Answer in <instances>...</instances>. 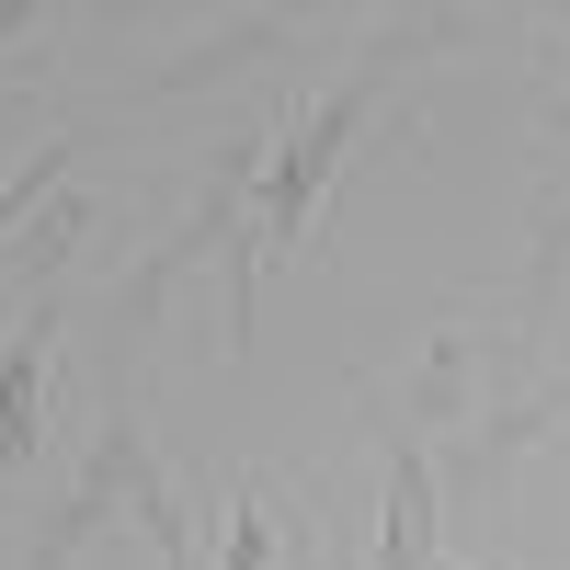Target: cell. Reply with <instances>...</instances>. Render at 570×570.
Masks as SVG:
<instances>
[{
  "mask_svg": "<svg viewBox=\"0 0 570 570\" xmlns=\"http://www.w3.org/2000/svg\"><path fill=\"white\" fill-rule=\"evenodd\" d=\"M285 46H297V23L285 12H240V23H217L206 46H183V58H160L149 80V104H171V91H206V80H240V69H263V58H285Z\"/></svg>",
  "mask_w": 570,
  "mask_h": 570,
  "instance_id": "obj_5",
  "label": "cell"
},
{
  "mask_svg": "<svg viewBox=\"0 0 570 570\" xmlns=\"http://www.w3.org/2000/svg\"><path fill=\"white\" fill-rule=\"evenodd\" d=\"M274 525H285L274 502H240V513H228V559H217V570H263V559H274Z\"/></svg>",
  "mask_w": 570,
  "mask_h": 570,
  "instance_id": "obj_10",
  "label": "cell"
},
{
  "mask_svg": "<svg viewBox=\"0 0 570 570\" xmlns=\"http://www.w3.org/2000/svg\"><path fill=\"white\" fill-rule=\"evenodd\" d=\"M23 104H35V69H23V80H0V126H12Z\"/></svg>",
  "mask_w": 570,
  "mask_h": 570,
  "instance_id": "obj_11",
  "label": "cell"
},
{
  "mask_svg": "<svg viewBox=\"0 0 570 570\" xmlns=\"http://www.w3.org/2000/svg\"><path fill=\"white\" fill-rule=\"evenodd\" d=\"M91 228H104V195H58V206H46V217H35L0 263H12V285H35V297H46V285H58V263L91 240Z\"/></svg>",
  "mask_w": 570,
  "mask_h": 570,
  "instance_id": "obj_8",
  "label": "cell"
},
{
  "mask_svg": "<svg viewBox=\"0 0 570 570\" xmlns=\"http://www.w3.org/2000/svg\"><path fill=\"white\" fill-rule=\"evenodd\" d=\"M46 12H35V0H0V35H35Z\"/></svg>",
  "mask_w": 570,
  "mask_h": 570,
  "instance_id": "obj_12",
  "label": "cell"
},
{
  "mask_svg": "<svg viewBox=\"0 0 570 570\" xmlns=\"http://www.w3.org/2000/svg\"><path fill=\"white\" fill-rule=\"evenodd\" d=\"M456 35H468V12H400L389 35L354 46L343 80H320L308 104L274 126V171H263V195H252V240H263V263H308V252H320V195H331V171H343L354 126L389 104V80H400L411 58H434V46H456Z\"/></svg>",
  "mask_w": 570,
  "mask_h": 570,
  "instance_id": "obj_1",
  "label": "cell"
},
{
  "mask_svg": "<svg viewBox=\"0 0 570 570\" xmlns=\"http://www.w3.org/2000/svg\"><path fill=\"white\" fill-rule=\"evenodd\" d=\"M548 137H559V149H570V104H559V115H548Z\"/></svg>",
  "mask_w": 570,
  "mask_h": 570,
  "instance_id": "obj_13",
  "label": "cell"
},
{
  "mask_svg": "<svg viewBox=\"0 0 570 570\" xmlns=\"http://www.w3.org/2000/svg\"><path fill=\"white\" fill-rule=\"evenodd\" d=\"M46 354H58V308H23V331H12V354H0V480L35 456V434H46Z\"/></svg>",
  "mask_w": 570,
  "mask_h": 570,
  "instance_id": "obj_6",
  "label": "cell"
},
{
  "mask_svg": "<svg viewBox=\"0 0 570 570\" xmlns=\"http://www.w3.org/2000/svg\"><path fill=\"white\" fill-rule=\"evenodd\" d=\"M570 434V376H502V389L468 411V434L445 445V491H480V502H513L525 456Z\"/></svg>",
  "mask_w": 570,
  "mask_h": 570,
  "instance_id": "obj_3",
  "label": "cell"
},
{
  "mask_svg": "<svg viewBox=\"0 0 570 570\" xmlns=\"http://www.w3.org/2000/svg\"><path fill=\"white\" fill-rule=\"evenodd\" d=\"M91 137H104V126H58V137H46V149H35L12 183H0V228H12V240H23V217H46V206H58V183H69V160L91 149Z\"/></svg>",
  "mask_w": 570,
  "mask_h": 570,
  "instance_id": "obj_9",
  "label": "cell"
},
{
  "mask_svg": "<svg viewBox=\"0 0 570 570\" xmlns=\"http://www.w3.org/2000/svg\"><path fill=\"white\" fill-rule=\"evenodd\" d=\"M570 297V195L537 206V240H525V274H513V343H537Z\"/></svg>",
  "mask_w": 570,
  "mask_h": 570,
  "instance_id": "obj_7",
  "label": "cell"
},
{
  "mask_svg": "<svg viewBox=\"0 0 570 570\" xmlns=\"http://www.w3.org/2000/svg\"><path fill=\"white\" fill-rule=\"evenodd\" d=\"M160 480V445H149V400H137V376H104V422H91V456H80V480L69 502L35 525L23 570H69L104 525H137V491Z\"/></svg>",
  "mask_w": 570,
  "mask_h": 570,
  "instance_id": "obj_2",
  "label": "cell"
},
{
  "mask_svg": "<svg viewBox=\"0 0 570 570\" xmlns=\"http://www.w3.org/2000/svg\"><path fill=\"white\" fill-rule=\"evenodd\" d=\"M480 376H491V331L480 320H434L422 331V354H411V376L389 400H376V422H400V434H445V422H468L480 411Z\"/></svg>",
  "mask_w": 570,
  "mask_h": 570,
  "instance_id": "obj_4",
  "label": "cell"
}]
</instances>
